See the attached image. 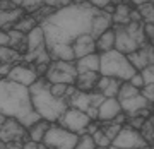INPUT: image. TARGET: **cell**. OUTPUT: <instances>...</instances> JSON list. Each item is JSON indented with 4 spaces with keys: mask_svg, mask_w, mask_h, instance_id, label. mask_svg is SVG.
<instances>
[{
    "mask_svg": "<svg viewBox=\"0 0 154 149\" xmlns=\"http://www.w3.org/2000/svg\"><path fill=\"white\" fill-rule=\"evenodd\" d=\"M0 113L19 120V123L26 129L41 120L39 113L33 108L29 88L7 77L0 79Z\"/></svg>",
    "mask_w": 154,
    "mask_h": 149,
    "instance_id": "2",
    "label": "cell"
},
{
    "mask_svg": "<svg viewBox=\"0 0 154 149\" xmlns=\"http://www.w3.org/2000/svg\"><path fill=\"white\" fill-rule=\"evenodd\" d=\"M21 57V53L12 46H0V64H12Z\"/></svg>",
    "mask_w": 154,
    "mask_h": 149,
    "instance_id": "25",
    "label": "cell"
},
{
    "mask_svg": "<svg viewBox=\"0 0 154 149\" xmlns=\"http://www.w3.org/2000/svg\"><path fill=\"white\" fill-rule=\"evenodd\" d=\"M51 60H63V62H75L72 43H57L48 48Z\"/></svg>",
    "mask_w": 154,
    "mask_h": 149,
    "instance_id": "18",
    "label": "cell"
},
{
    "mask_svg": "<svg viewBox=\"0 0 154 149\" xmlns=\"http://www.w3.org/2000/svg\"><path fill=\"white\" fill-rule=\"evenodd\" d=\"M26 134H28V129L22 127L19 120L7 118L5 123L0 127V141L4 144H21Z\"/></svg>",
    "mask_w": 154,
    "mask_h": 149,
    "instance_id": "9",
    "label": "cell"
},
{
    "mask_svg": "<svg viewBox=\"0 0 154 149\" xmlns=\"http://www.w3.org/2000/svg\"><path fill=\"white\" fill-rule=\"evenodd\" d=\"M137 9L140 12V16H142V22H154V4L152 2L139 5Z\"/></svg>",
    "mask_w": 154,
    "mask_h": 149,
    "instance_id": "28",
    "label": "cell"
},
{
    "mask_svg": "<svg viewBox=\"0 0 154 149\" xmlns=\"http://www.w3.org/2000/svg\"><path fill=\"white\" fill-rule=\"evenodd\" d=\"M0 46H11V36L5 29H0Z\"/></svg>",
    "mask_w": 154,
    "mask_h": 149,
    "instance_id": "38",
    "label": "cell"
},
{
    "mask_svg": "<svg viewBox=\"0 0 154 149\" xmlns=\"http://www.w3.org/2000/svg\"><path fill=\"white\" fill-rule=\"evenodd\" d=\"M0 149H22V144H4Z\"/></svg>",
    "mask_w": 154,
    "mask_h": 149,
    "instance_id": "43",
    "label": "cell"
},
{
    "mask_svg": "<svg viewBox=\"0 0 154 149\" xmlns=\"http://www.w3.org/2000/svg\"><path fill=\"white\" fill-rule=\"evenodd\" d=\"M113 5H118V4H123V0H111Z\"/></svg>",
    "mask_w": 154,
    "mask_h": 149,
    "instance_id": "45",
    "label": "cell"
},
{
    "mask_svg": "<svg viewBox=\"0 0 154 149\" xmlns=\"http://www.w3.org/2000/svg\"><path fill=\"white\" fill-rule=\"evenodd\" d=\"M99 72H81L77 76L75 81V88L79 91H86V93H91L93 89H96V84L99 81Z\"/></svg>",
    "mask_w": 154,
    "mask_h": 149,
    "instance_id": "19",
    "label": "cell"
},
{
    "mask_svg": "<svg viewBox=\"0 0 154 149\" xmlns=\"http://www.w3.org/2000/svg\"><path fill=\"white\" fill-rule=\"evenodd\" d=\"M140 74H142L146 84H154V64H151V65H147L146 69H142Z\"/></svg>",
    "mask_w": 154,
    "mask_h": 149,
    "instance_id": "32",
    "label": "cell"
},
{
    "mask_svg": "<svg viewBox=\"0 0 154 149\" xmlns=\"http://www.w3.org/2000/svg\"><path fill=\"white\" fill-rule=\"evenodd\" d=\"M96 50L99 53H105L110 50H115V29L111 28L105 31L103 34H99L96 38Z\"/></svg>",
    "mask_w": 154,
    "mask_h": 149,
    "instance_id": "22",
    "label": "cell"
},
{
    "mask_svg": "<svg viewBox=\"0 0 154 149\" xmlns=\"http://www.w3.org/2000/svg\"><path fill=\"white\" fill-rule=\"evenodd\" d=\"M149 149H154V146H152V147H149Z\"/></svg>",
    "mask_w": 154,
    "mask_h": 149,
    "instance_id": "50",
    "label": "cell"
},
{
    "mask_svg": "<svg viewBox=\"0 0 154 149\" xmlns=\"http://www.w3.org/2000/svg\"><path fill=\"white\" fill-rule=\"evenodd\" d=\"M88 2H89L93 7H96V9H101V11H103L106 5H110V4H111V0H88Z\"/></svg>",
    "mask_w": 154,
    "mask_h": 149,
    "instance_id": "39",
    "label": "cell"
},
{
    "mask_svg": "<svg viewBox=\"0 0 154 149\" xmlns=\"http://www.w3.org/2000/svg\"><path fill=\"white\" fill-rule=\"evenodd\" d=\"M79 139V134L70 132L62 125H50L43 137V144L50 149H74Z\"/></svg>",
    "mask_w": 154,
    "mask_h": 149,
    "instance_id": "5",
    "label": "cell"
},
{
    "mask_svg": "<svg viewBox=\"0 0 154 149\" xmlns=\"http://www.w3.org/2000/svg\"><path fill=\"white\" fill-rule=\"evenodd\" d=\"M130 2H132V0H123V4H128V5H130Z\"/></svg>",
    "mask_w": 154,
    "mask_h": 149,
    "instance_id": "47",
    "label": "cell"
},
{
    "mask_svg": "<svg viewBox=\"0 0 154 149\" xmlns=\"http://www.w3.org/2000/svg\"><path fill=\"white\" fill-rule=\"evenodd\" d=\"M31 91V101L33 108L39 113L43 120L48 122H58L69 108V99L67 98H57L50 93V82L46 77H38V81L29 88Z\"/></svg>",
    "mask_w": 154,
    "mask_h": 149,
    "instance_id": "3",
    "label": "cell"
},
{
    "mask_svg": "<svg viewBox=\"0 0 154 149\" xmlns=\"http://www.w3.org/2000/svg\"><path fill=\"white\" fill-rule=\"evenodd\" d=\"M72 48H74L75 60L81 58V57H84V55H89V53L98 51V50H96V39L91 36V33L77 36V38L72 41Z\"/></svg>",
    "mask_w": 154,
    "mask_h": 149,
    "instance_id": "13",
    "label": "cell"
},
{
    "mask_svg": "<svg viewBox=\"0 0 154 149\" xmlns=\"http://www.w3.org/2000/svg\"><path fill=\"white\" fill-rule=\"evenodd\" d=\"M149 46H151V48L154 50V39H149Z\"/></svg>",
    "mask_w": 154,
    "mask_h": 149,
    "instance_id": "46",
    "label": "cell"
},
{
    "mask_svg": "<svg viewBox=\"0 0 154 149\" xmlns=\"http://www.w3.org/2000/svg\"><path fill=\"white\" fill-rule=\"evenodd\" d=\"M113 24L118 26H127L130 22V5L128 4H118L115 5V12L111 14Z\"/></svg>",
    "mask_w": 154,
    "mask_h": 149,
    "instance_id": "23",
    "label": "cell"
},
{
    "mask_svg": "<svg viewBox=\"0 0 154 149\" xmlns=\"http://www.w3.org/2000/svg\"><path fill=\"white\" fill-rule=\"evenodd\" d=\"M38 26V21L34 19V16H22L19 21L14 24V29H17V31H21V33L28 34L31 29H34Z\"/></svg>",
    "mask_w": 154,
    "mask_h": 149,
    "instance_id": "24",
    "label": "cell"
},
{
    "mask_svg": "<svg viewBox=\"0 0 154 149\" xmlns=\"http://www.w3.org/2000/svg\"><path fill=\"white\" fill-rule=\"evenodd\" d=\"M151 144H152V146H154V137H152V142H151Z\"/></svg>",
    "mask_w": 154,
    "mask_h": 149,
    "instance_id": "49",
    "label": "cell"
},
{
    "mask_svg": "<svg viewBox=\"0 0 154 149\" xmlns=\"http://www.w3.org/2000/svg\"><path fill=\"white\" fill-rule=\"evenodd\" d=\"M140 93L147 98V101L151 105H154V84H146V86L140 89Z\"/></svg>",
    "mask_w": 154,
    "mask_h": 149,
    "instance_id": "36",
    "label": "cell"
},
{
    "mask_svg": "<svg viewBox=\"0 0 154 149\" xmlns=\"http://www.w3.org/2000/svg\"><path fill=\"white\" fill-rule=\"evenodd\" d=\"M77 70L79 74L81 72H99V65H101V55L98 51L94 53H89V55H84L81 58L75 60Z\"/></svg>",
    "mask_w": 154,
    "mask_h": 149,
    "instance_id": "17",
    "label": "cell"
},
{
    "mask_svg": "<svg viewBox=\"0 0 154 149\" xmlns=\"http://www.w3.org/2000/svg\"><path fill=\"white\" fill-rule=\"evenodd\" d=\"M113 28V19L111 14H106L105 11H99L96 16L93 17V26H91V36L94 39L98 38L99 34H103L105 31Z\"/></svg>",
    "mask_w": 154,
    "mask_h": 149,
    "instance_id": "16",
    "label": "cell"
},
{
    "mask_svg": "<svg viewBox=\"0 0 154 149\" xmlns=\"http://www.w3.org/2000/svg\"><path fill=\"white\" fill-rule=\"evenodd\" d=\"M122 82H123V81H120V79L108 77V76H99V81H98V84H96V91L103 93L106 98H116Z\"/></svg>",
    "mask_w": 154,
    "mask_h": 149,
    "instance_id": "15",
    "label": "cell"
},
{
    "mask_svg": "<svg viewBox=\"0 0 154 149\" xmlns=\"http://www.w3.org/2000/svg\"><path fill=\"white\" fill-rule=\"evenodd\" d=\"M122 105L118 98H105V101L98 106V120L99 122H111L115 116L122 113Z\"/></svg>",
    "mask_w": 154,
    "mask_h": 149,
    "instance_id": "12",
    "label": "cell"
},
{
    "mask_svg": "<svg viewBox=\"0 0 154 149\" xmlns=\"http://www.w3.org/2000/svg\"><path fill=\"white\" fill-rule=\"evenodd\" d=\"M128 82L132 84L134 88H137V89H142L144 86H146V81H144V77H142V74H140V72H135L132 77L128 79Z\"/></svg>",
    "mask_w": 154,
    "mask_h": 149,
    "instance_id": "35",
    "label": "cell"
},
{
    "mask_svg": "<svg viewBox=\"0 0 154 149\" xmlns=\"http://www.w3.org/2000/svg\"><path fill=\"white\" fill-rule=\"evenodd\" d=\"M101 9L93 7L89 2L86 4H70L67 7L57 9L51 16L39 22L43 28L46 50L57 43H72L77 36L91 33L93 17Z\"/></svg>",
    "mask_w": 154,
    "mask_h": 149,
    "instance_id": "1",
    "label": "cell"
},
{
    "mask_svg": "<svg viewBox=\"0 0 154 149\" xmlns=\"http://www.w3.org/2000/svg\"><path fill=\"white\" fill-rule=\"evenodd\" d=\"M70 84H60V82H55V84H50V93L57 96V98H67V89H69Z\"/></svg>",
    "mask_w": 154,
    "mask_h": 149,
    "instance_id": "30",
    "label": "cell"
},
{
    "mask_svg": "<svg viewBox=\"0 0 154 149\" xmlns=\"http://www.w3.org/2000/svg\"><path fill=\"white\" fill-rule=\"evenodd\" d=\"M38 74L34 69L28 65H14L11 67V70L7 74V79H11L14 82H19L22 86H26V88H31L36 81H38Z\"/></svg>",
    "mask_w": 154,
    "mask_h": 149,
    "instance_id": "11",
    "label": "cell"
},
{
    "mask_svg": "<svg viewBox=\"0 0 154 149\" xmlns=\"http://www.w3.org/2000/svg\"><path fill=\"white\" fill-rule=\"evenodd\" d=\"M69 105H70L72 108H77V110H81V111H86V113H88L89 108H94V106L91 105V93L79 91V89L72 94L70 98H69Z\"/></svg>",
    "mask_w": 154,
    "mask_h": 149,
    "instance_id": "20",
    "label": "cell"
},
{
    "mask_svg": "<svg viewBox=\"0 0 154 149\" xmlns=\"http://www.w3.org/2000/svg\"><path fill=\"white\" fill-rule=\"evenodd\" d=\"M93 139H94V142H96L98 147H110V146H111V141L106 137V134L101 130V127L93 134Z\"/></svg>",
    "mask_w": 154,
    "mask_h": 149,
    "instance_id": "29",
    "label": "cell"
},
{
    "mask_svg": "<svg viewBox=\"0 0 154 149\" xmlns=\"http://www.w3.org/2000/svg\"><path fill=\"white\" fill-rule=\"evenodd\" d=\"M140 93V89L134 88L132 84L128 82V81H123L120 86V91H118V101H122V99H127V98H132V96H135V94Z\"/></svg>",
    "mask_w": 154,
    "mask_h": 149,
    "instance_id": "26",
    "label": "cell"
},
{
    "mask_svg": "<svg viewBox=\"0 0 154 149\" xmlns=\"http://www.w3.org/2000/svg\"><path fill=\"white\" fill-rule=\"evenodd\" d=\"M41 5H45V0H24V4H22V9H26V11H31V12H36Z\"/></svg>",
    "mask_w": 154,
    "mask_h": 149,
    "instance_id": "33",
    "label": "cell"
},
{
    "mask_svg": "<svg viewBox=\"0 0 154 149\" xmlns=\"http://www.w3.org/2000/svg\"><path fill=\"white\" fill-rule=\"evenodd\" d=\"M12 9H16V5L11 0H0V11H12Z\"/></svg>",
    "mask_w": 154,
    "mask_h": 149,
    "instance_id": "41",
    "label": "cell"
},
{
    "mask_svg": "<svg viewBox=\"0 0 154 149\" xmlns=\"http://www.w3.org/2000/svg\"><path fill=\"white\" fill-rule=\"evenodd\" d=\"M146 120H147V118H144V116H140V115H134V116H128V118H127V125L135 129V130H140L142 125L146 123Z\"/></svg>",
    "mask_w": 154,
    "mask_h": 149,
    "instance_id": "31",
    "label": "cell"
},
{
    "mask_svg": "<svg viewBox=\"0 0 154 149\" xmlns=\"http://www.w3.org/2000/svg\"><path fill=\"white\" fill-rule=\"evenodd\" d=\"M79 70H77L75 62H63V60H53L48 67V72L45 77L48 79L50 84H75Z\"/></svg>",
    "mask_w": 154,
    "mask_h": 149,
    "instance_id": "6",
    "label": "cell"
},
{
    "mask_svg": "<svg viewBox=\"0 0 154 149\" xmlns=\"http://www.w3.org/2000/svg\"><path fill=\"white\" fill-rule=\"evenodd\" d=\"M130 22H142V16H140V12L139 9H130Z\"/></svg>",
    "mask_w": 154,
    "mask_h": 149,
    "instance_id": "40",
    "label": "cell"
},
{
    "mask_svg": "<svg viewBox=\"0 0 154 149\" xmlns=\"http://www.w3.org/2000/svg\"><path fill=\"white\" fill-rule=\"evenodd\" d=\"M111 146H116V147L122 149H142V147H149V142L144 139L140 130L123 125L120 129L118 135L111 141Z\"/></svg>",
    "mask_w": 154,
    "mask_h": 149,
    "instance_id": "7",
    "label": "cell"
},
{
    "mask_svg": "<svg viewBox=\"0 0 154 149\" xmlns=\"http://www.w3.org/2000/svg\"><path fill=\"white\" fill-rule=\"evenodd\" d=\"M50 125H51V122L43 120V118L38 120L36 123H33V125L28 129L29 141H34V142H43V137H45V134H46V130L50 129Z\"/></svg>",
    "mask_w": 154,
    "mask_h": 149,
    "instance_id": "21",
    "label": "cell"
},
{
    "mask_svg": "<svg viewBox=\"0 0 154 149\" xmlns=\"http://www.w3.org/2000/svg\"><path fill=\"white\" fill-rule=\"evenodd\" d=\"M22 149H39V142H34V141H26L22 144Z\"/></svg>",
    "mask_w": 154,
    "mask_h": 149,
    "instance_id": "42",
    "label": "cell"
},
{
    "mask_svg": "<svg viewBox=\"0 0 154 149\" xmlns=\"http://www.w3.org/2000/svg\"><path fill=\"white\" fill-rule=\"evenodd\" d=\"M74 0H45V5H48L51 7V9H62V7H67V5H70Z\"/></svg>",
    "mask_w": 154,
    "mask_h": 149,
    "instance_id": "34",
    "label": "cell"
},
{
    "mask_svg": "<svg viewBox=\"0 0 154 149\" xmlns=\"http://www.w3.org/2000/svg\"><path fill=\"white\" fill-rule=\"evenodd\" d=\"M122 105V110L127 116H134V115H139V111L144 110V108H149L151 103L147 101V98L144 96L142 93L135 94L132 98H127V99H122L120 101Z\"/></svg>",
    "mask_w": 154,
    "mask_h": 149,
    "instance_id": "14",
    "label": "cell"
},
{
    "mask_svg": "<svg viewBox=\"0 0 154 149\" xmlns=\"http://www.w3.org/2000/svg\"><path fill=\"white\" fill-rule=\"evenodd\" d=\"M144 34L147 39H154V22H142Z\"/></svg>",
    "mask_w": 154,
    "mask_h": 149,
    "instance_id": "37",
    "label": "cell"
},
{
    "mask_svg": "<svg viewBox=\"0 0 154 149\" xmlns=\"http://www.w3.org/2000/svg\"><path fill=\"white\" fill-rule=\"evenodd\" d=\"M2 146H4V142H2V141H0V147H2Z\"/></svg>",
    "mask_w": 154,
    "mask_h": 149,
    "instance_id": "48",
    "label": "cell"
},
{
    "mask_svg": "<svg viewBox=\"0 0 154 149\" xmlns=\"http://www.w3.org/2000/svg\"><path fill=\"white\" fill-rule=\"evenodd\" d=\"M147 2H151V0H132L130 4H132V5H135V7H139V5H144V4H147Z\"/></svg>",
    "mask_w": 154,
    "mask_h": 149,
    "instance_id": "44",
    "label": "cell"
},
{
    "mask_svg": "<svg viewBox=\"0 0 154 149\" xmlns=\"http://www.w3.org/2000/svg\"><path fill=\"white\" fill-rule=\"evenodd\" d=\"M91 122H93V120H91V116H89L86 111H81V110H77V108L69 106V108H67V111L60 116L58 123H60L63 129L70 130V132L84 134Z\"/></svg>",
    "mask_w": 154,
    "mask_h": 149,
    "instance_id": "8",
    "label": "cell"
},
{
    "mask_svg": "<svg viewBox=\"0 0 154 149\" xmlns=\"http://www.w3.org/2000/svg\"><path fill=\"white\" fill-rule=\"evenodd\" d=\"M96 142H94V139L91 134L84 132V134H79V139H77V144L74 149H96Z\"/></svg>",
    "mask_w": 154,
    "mask_h": 149,
    "instance_id": "27",
    "label": "cell"
},
{
    "mask_svg": "<svg viewBox=\"0 0 154 149\" xmlns=\"http://www.w3.org/2000/svg\"><path fill=\"white\" fill-rule=\"evenodd\" d=\"M113 29H115V50L122 51V53H132L135 50L140 48V45L135 41V39L127 33L125 26H118V24H113Z\"/></svg>",
    "mask_w": 154,
    "mask_h": 149,
    "instance_id": "10",
    "label": "cell"
},
{
    "mask_svg": "<svg viewBox=\"0 0 154 149\" xmlns=\"http://www.w3.org/2000/svg\"><path fill=\"white\" fill-rule=\"evenodd\" d=\"M101 55V65H99V74L101 76H108V77H115L120 81H128L135 74V67L130 64L128 57L122 53L118 50H110Z\"/></svg>",
    "mask_w": 154,
    "mask_h": 149,
    "instance_id": "4",
    "label": "cell"
}]
</instances>
